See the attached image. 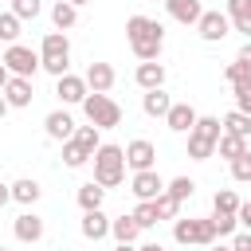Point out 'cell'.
I'll return each mask as SVG.
<instances>
[{"mask_svg": "<svg viewBox=\"0 0 251 251\" xmlns=\"http://www.w3.org/2000/svg\"><path fill=\"white\" fill-rule=\"evenodd\" d=\"M12 12L20 20H35L39 16V0H12Z\"/></svg>", "mask_w": 251, "mask_h": 251, "instance_id": "8d00e7d4", "label": "cell"}, {"mask_svg": "<svg viewBox=\"0 0 251 251\" xmlns=\"http://www.w3.org/2000/svg\"><path fill=\"white\" fill-rule=\"evenodd\" d=\"M196 118H200V114H196L188 102H173V106H169V114H165V126H169V129H176V133H188V129L196 126Z\"/></svg>", "mask_w": 251, "mask_h": 251, "instance_id": "5bb4252c", "label": "cell"}, {"mask_svg": "<svg viewBox=\"0 0 251 251\" xmlns=\"http://www.w3.org/2000/svg\"><path fill=\"white\" fill-rule=\"evenodd\" d=\"M43 129H47L51 141H67V137L75 133V118H71L67 110H51V114L43 118Z\"/></svg>", "mask_w": 251, "mask_h": 251, "instance_id": "9a60e30c", "label": "cell"}, {"mask_svg": "<svg viewBox=\"0 0 251 251\" xmlns=\"http://www.w3.org/2000/svg\"><path fill=\"white\" fill-rule=\"evenodd\" d=\"M235 224H239V220H235V216H227V212H216V216H212L216 235H231V231H235Z\"/></svg>", "mask_w": 251, "mask_h": 251, "instance_id": "d590c367", "label": "cell"}, {"mask_svg": "<svg viewBox=\"0 0 251 251\" xmlns=\"http://www.w3.org/2000/svg\"><path fill=\"white\" fill-rule=\"evenodd\" d=\"M231 27H235V31H243V35L251 39V16H243V20H231Z\"/></svg>", "mask_w": 251, "mask_h": 251, "instance_id": "b9f144b4", "label": "cell"}, {"mask_svg": "<svg viewBox=\"0 0 251 251\" xmlns=\"http://www.w3.org/2000/svg\"><path fill=\"white\" fill-rule=\"evenodd\" d=\"M212 251H231V247H216V243H212Z\"/></svg>", "mask_w": 251, "mask_h": 251, "instance_id": "f907efd6", "label": "cell"}, {"mask_svg": "<svg viewBox=\"0 0 251 251\" xmlns=\"http://www.w3.org/2000/svg\"><path fill=\"white\" fill-rule=\"evenodd\" d=\"M196 31H200V39H208V43H220V39L231 31V20H227V12H200V20H196Z\"/></svg>", "mask_w": 251, "mask_h": 251, "instance_id": "9c48e42d", "label": "cell"}, {"mask_svg": "<svg viewBox=\"0 0 251 251\" xmlns=\"http://www.w3.org/2000/svg\"><path fill=\"white\" fill-rule=\"evenodd\" d=\"M39 192H43V188H39L31 176H24V180H16V184H12V200H16V204H27V208L39 200Z\"/></svg>", "mask_w": 251, "mask_h": 251, "instance_id": "cb8c5ba5", "label": "cell"}, {"mask_svg": "<svg viewBox=\"0 0 251 251\" xmlns=\"http://www.w3.org/2000/svg\"><path fill=\"white\" fill-rule=\"evenodd\" d=\"M4 102L8 106H16V110H24V106H31V98H35V90H31V78H20V75H12L8 82H4Z\"/></svg>", "mask_w": 251, "mask_h": 251, "instance_id": "30bf717a", "label": "cell"}, {"mask_svg": "<svg viewBox=\"0 0 251 251\" xmlns=\"http://www.w3.org/2000/svg\"><path fill=\"white\" fill-rule=\"evenodd\" d=\"M114 251H137V247H133V243H118Z\"/></svg>", "mask_w": 251, "mask_h": 251, "instance_id": "7dc6e473", "label": "cell"}, {"mask_svg": "<svg viewBox=\"0 0 251 251\" xmlns=\"http://www.w3.org/2000/svg\"><path fill=\"white\" fill-rule=\"evenodd\" d=\"M82 78H86V90H94V94H106V90L114 86V67H110V63H90Z\"/></svg>", "mask_w": 251, "mask_h": 251, "instance_id": "e0dca14e", "label": "cell"}, {"mask_svg": "<svg viewBox=\"0 0 251 251\" xmlns=\"http://www.w3.org/2000/svg\"><path fill=\"white\" fill-rule=\"evenodd\" d=\"M51 20H55V27H59V31H67V27H75V24H78V8H75V4H67V0H59V4L51 8Z\"/></svg>", "mask_w": 251, "mask_h": 251, "instance_id": "484cf974", "label": "cell"}, {"mask_svg": "<svg viewBox=\"0 0 251 251\" xmlns=\"http://www.w3.org/2000/svg\"><path fill=\"white\" fill-rule=\"evenodd\" d=\"M137 251H165V247H161V243H141Z\"/></svg>", "mask_w": 251, "mask_h": 251, "instance_id": "f6af8a7d", "label": "cell"}, {"mask_svg": "<svg viewBox=\"0 0 251 251\" xmlns=\"http://www.w3.org/2000/svg\"><path fill=\"white\" fill-rule=\"evenodd\" d=\"M55 94H59L67 106H75V102H82L90 90H86V78H78V75H71V71H67V75H59V78H55Z\"/></svg>", "mask_w": 251, "mask_h": 251, "instance_id": "7c38bea8", "label": "cell"}, {"mask_svg": "<svg viewBox=\"0 0 251 251\" xmlns=\"http://www.w3.org/2000/svg\"><path fill=\"white\" fill-rule=\"evenodd\" d=\"M235 208H239V196H235L231 188H220V192L212 196V212H227V216H235Z\"/></svg>", "mask_w": 251, "mask_h": 251, "instance_id": "4dcf8cb0", "label": "cell"}, {"mask_svg": "<svg viewBox=\"0 0 251 251\" xmlns=\"http://www.w3.org/2000/svg\"><path fill=\"white\" fill-rule=\"evenodd\" d=\"M251 16V0H227V20H243Z\"/></svg>", "mask_w": 251, "mask_h": 251, "instance_id": "f35d334b", "label": "cell"}, {"mask_svg": "<svg viewBox=\"0 0 251 251\" xmlns=\"http://www.w3.org/2000/svg\"><path fill=\"white\" fill-rule=\"evenodd\" d=\"M224 78H227V82L235 86V82H243V78H251V71H247V67H243L239 59H235V63H227V71H224Z\"/></svg>", "mask_w": 251, "mask_h": 251, "instance_id": "74e56055", "label": "cell"}, {"mask_svg": "<svg viewBox=\"0 0 251 251\" xmlns=\"http://www.w3.org/2000/svg\"><path fill=\"white\" fill-rule=\"evenodd\" d=\"M192 188H196V184H192L188 176H176V180H169V184H165V192H169V196H176V200H188V196H192Z\"/></svg>", "mask_w": 251, "mask_h": 251, "instance_id": "836d02e7", "label": "cell"}, {"mask_svg": "<svg viewBox=\"0 0 251 251\" xmlns=\"http://www.w3.org/2000/svg\"><path fill=\"white\" fill-rule=\"evenodd\" d=\"M231 176H235L239 184H247V180H251V149H247V153H239V157L231 161Z\"/></svg>", "mask_w": 251, "mask_h": 251, "instance_id": "d6a6232c", "label": "cell"}, {"mask_svg": "<svg viewBox=\"0 0 251 251\" xmlns=\"http://www.w3.org/2000/svg\"><path fill=\"white\" fill-rule=\"evenodd\" d=\"M224 133H235V137H251V114H243V110H231V114H224Z\"/></svg>", "mask_w": 251, "mask_h": 251, "instance_id": "7402d4cb", "label": "cell"}, {"mask_svg": "<svg viewBox=\"0 0 251 251\" xmlns=\"http://www.w3.org/2000/svg\"><path fill=\"white\" fill-rule=\"evenodd\" d=\"M82 110H86V118H90V126H98V129H114L118 122H122V106L110 98V94H86L82 98Z\"/></svg>", "mask_w": 251, "mask_h": 251, "instance_id": "5b68a950", "label": "cell"}, {"mask_svg": "<svg viewBox=\"0 0 251 251\" xmlns=\"http://www.w3.org/2000/svg\"><path fill=\"white\" fill-rule=\"evenodd\" d=\"M220 133H224L220 118H196V126L188 129V157H192V161H208V157L216 153Z\"/></svg>", "mask_w": 251, "mask_h": 251, "instance_id": "277c9868", "label": "cell"}, {"mask_svg": "<svg viewBox=\"0 0 251 251\" xmlns=\"http://www.w3.org/2000/svg\"><path fill=\"white\" fill-rule=\"evenodd\" d=\"M39 67L51 71L55 78L67 75V67H71V39H67V31H47L43 35V43H39Z\"/></svg>", "mask_w": 251, "mask_h": 251, "instance_id": "3957f363", "label": "cell"}, {"mask_svg": "<svg viewBox=\"0 0 251 251\" xmlns=\"http://www.w3.org/2000/svg\"><path fill=\"white\" fill-rule=\"evenodd\" d=\"M0 251H8V247H0Z\"/></svg>", "mask_w": 251, "mask_h": 251, "instance_id": "816d5d0a", "label": "cell"}, {"mask_svg": "<svg viewBox=\"0 0 251 251\" xmlns=\"http://www.w3.org/2000/svg\"><path fill=\"white\" fill-rule=\"evenodd\" d=\"M94 180L102 188H118L126 180V149L122 145H98L94 149Z\"/></svg>", "mask_w": 251, "mask_h": 251, "instance_id": "7a4b0ae2", "label": "cell"}, {"mask_svg": "<svg viewBox=\"0 0 251 251\" xmlns=\"http://www.w3.org/2000/svg\"><path fill=\"white\" fill-rule=\"evenodd\" d=\"M0 63L8 67V75H20V78H31V75L39 71V55H35L31 47H24V43H12Z\"/></svg>", "mask_w": 251, "mask_h": 251, "instance_id": "52a82bcc", "label": "cell"}, {"mask_svg": "<svg viewBox=\"0 0 251 251\" xmlns=\"http://www.w3.org/2000/svg\"><path fill=\"white\" fill-rule=\"evenodd\" d=\"M231 251H251V231L235 235V239H231Z\"/></svg>", "mask_w": 251, "mask_h": 251, "instance_id": "60d3db41", "label": "cell"}, {"mask_svg": "<svg viewBox=\"0 0 251 251\" xmlns=\"http://www.w3.org/2000/svg\"><path fill=\"white\" fill-rule=\"evenodd\" d=\"M110 235H114L118 243H133V239L141 235V227H137L133 216H118V220H110Z\"/></svg>", "mask_w": 251, "mask_h": 251, "instance_id": "44dd1931", "label": "cell"}, {"mask_svg": "<svg viewBox=\"0 0 251 251\" xmlns=\"http://www.w3.org/2000/svg\"><path fill=\"white\" fill-rule=\"evenodd\" d=\"M102 196H106V188H102L98 180H86V184L78 188V208H82V212H90V208H102Z\"/></svg>", "mask_w": 251, "mask_h": 251, "instance_id": "d4e9b609", "label": "cell"}, {"mask_svg": "<svg viewBox=\"0 0 251 251\" xmlns=\"http://www.w3.org/2000/svg\"><path fill=\"white\" fill-rule=\"evenodd\" d=\"M71 137H75V141H78V145H82L90 157H94V149L102 145V137H98V126H75V133H71Z\"/></svg>", "mask_w": 251, "mask_h": 251, "instance_id": "83f0119b", "label": "cell"}, {"mask_svg": "<svg viewBox=\"0 0 251 251\" xmlns=\"http://www.w3.org/2000/svg\"><path fill=\"white\" fill-rule=\"evenodd\" d=\"M63 161H67V169H82V165L90 161V153H86L75 137H67V141H63Z\"/></svg>", "mask_w": 251, "mask_h": 251, "instance_id": "4316f807", "label": "cell"}, {"mask_svg": "<svg viewBox=\"0 0 251 251\" xmlns=\"http://www.w3.org/2000/svg\"><path fill=\"white\" fill-rule=\"evenodd\" d=\"M8 78H12V75H8V67L0 63V90H4V82H8Z\"/></svg>", "mask_w": 251, "mask_h": 251, "instance_id": "bcb514c9", "label": "cell"}, {"mask_svg": "<svg viewBox=\"0 0 251 251\" xmlns=\"http://www.w3.org/2000/svg\"><path fill=\"white\" fill-rule=\"evenodd\" d=\"M20 24H24V20H20L16 12H0V39H4V43H16V39H20Z\"/></svg>", "mask_w": 251, "mask_h": 251, "instance_id": "f546056e", "label": "cell"}, {"mask_svg": "<svg viewBox=\"0 0 251 251\" xmlns=\"http://www.w3.org/2000/svg\"><path fill=\"white\" fill-rule=\"evenodd\" d=\"M173 239L180 247H212L216 243V227H212V220H176L173 224Z\"/></svg>", "mask_w": 251, "mask_h": 251, "instance_id": "8992f818", "label": "cell"}, {"mask_svg": "<svg viewBox=\"0 0 251 251\" xmlns=\"http://www.w3.org/2000/svg\"><path fill=\"white\" fill-rule=\"evenodd\" d=\"M153 165H157V145L145 141V137H133L126 145V169L141 173V169H153Z\"/></svg>", "mask_w": 251, "mask_h": 251, "instance_id": "ba28073f", "label": "cell"}, {"mask_svg": "<svg viewBox=\"0 0 251 251\" xmlns=\"http://www.w3.org/2000/svg\"><path fill=\"white\" fill-rule=\"evenodd\" d=\"M169 106H173V98H169L161 86H157V90H145V98H141V110H145L149 118H165Z\"/></svg>", "mask_w": 251, "mask_h": 251, "instance_id": "ffe728a7", "label": "cell"}, {"mask_svg": "<svg viewBox=\"0 0 251 251\" xmlns=\"http://www.w3.org/2000/svg\"><path fill=\"white\" fill-rule=\"evenodd\" d=\"M165 8H169V16H173L176 24H184V27H188V24L196 27V20H200V12H204L200 0H165Z\"/></svg>", "mask_w": 251, "mask_h": 251, "instance_id": "ac0fdd59", "label": "cell"}, {"mask_svg": "<svg viewBox=\"0 0 251 251\" xmlns=\"http://www.w3.org/2000/svg\"><path fill=\"white\" fill-rule=\"evenodd\" d=\"M133 78H137L141 90H157V86H165V67H161L157 59H145V63H137Z\"/></svg>", "mask_w": 251, "mask_h": 251, "instance_id": "2e32d148", "label": "cell"}, {"mask_svg": "<svg viewBox=\"0 0 251 251\" xmlns=\"http://www.w3.org/2000/svg\"><path fill=\"white\" fill-rule=\"evenodd\" d=\"M235 220H239V224H243V227H247V231H251V200H247V204H239V208H235Z\"/></svg>", "mask_w": 251, "mask_h": 251, "instance_id": "ab89813d", "label": "cell"}, {"mask_svg": "<svg viewBox=\"0 0 251 251\" xmlns=\"http://www.w3.org/2000/svg\"><path fill=\"white\" fill-rule=\"evenodd\" d=\"M153 208H157V220H176L180 200H176V196H169V192H157V196H153Z\"/></svg>", "mask_w": 251, "mask_h": 251, "instance_id": "f1b7e54d", "label": "cell"}, {"mask_svg": "<svg viewBox=\"0 0 251 251\" xmlns=\"http://www.w3.org/2000/svg\"><path fill=\"white\" fill-rule=\"evenodd\" d=\"M235 59H239V63H243V67H247V71H251V39H247V43H243V47H239V55H235Z\"/></svg>", "mask_w": 251, "mask_h": 251, "instance_id": "7bdbcfd3", "label": "cell"}, {"mask_svg": "<svg viewBox=\"0 0 251 251\" xmlns=\"http://www.w3.org/2000/svg\"><path fill=\"white\" fill-rule=\"evenodd\" d=\"M231 90H235V110H243V114H251V78H243V82H235Z\"/></svg>", "mask_w": 251, "mask_h": 251, "instance_id": "e575fe53", "label": "cell"}, {"mask_svg": "<svg viewBox=\"0 0 251 251\" xmlns=\"http://www.w3.org/2000/svg\"><path fill=\"white\" fill-rule=\"evenodd\" d=\"M67 4H75V8H78V4H90V0H67Z\"/></svg>", "mask_w": 251, "mask_h": 251, "instance_id": "681fc988", "label": "cell"}, {"mask_svg": "<svg viewBox=\"0 0 251 251\" xmlns=\"http://www.w3.org/2000/svg\"><path fill=\"white\" fill-rule=\"evenodd\" d=\"M8 200H12V184H4V180H0V208H4Z\"/></svg>", "mask_w": 251, "mask_h": 251, "instance_id": "ee69618b", "label": "cell"}, {"mask_svg": "<svg viewBox=\"0 0 251 251\" xmlns=\"http://www.w3.org/2000/svg\"><path fill=\"white\" fill-rule=\"evenodd\" d=\"M4 114H8V102H4V94H0V118H4Z\"/></svg>", "mask_w": 251, "mask_h": 251, "instance_id": "c3c4849f", "label": "cell"}, {"mask_svg": "<svg viewBox=\"0 0 251 251\" xmlns=\"http://www.w3.org/2000/svg\"><path fill=\"white\" fill-rule=\"evenodd\" d=\"M129 192H133L137 200H153L157 192H165V180L157 176V169H141V173H133V180H129Z\"/></svg>", "mask_w": 251, "mask_h": 251, "instance_id": "8fae6325", "label": "cell"}, {"mask_svg": "<svg viewBox=\"0 0 251 251\" xmlns=\"http://www.w3.org/2000/svg\"><path fill=\"white\" fill-rule=\"evenodd\" d=\"M129 216H133V220H137V227H141V231H145V227H153V224H157V208H153V200H137V208H133V212H129Z\"/></svg>", "mask_w": 251, "mask_h": 251, "instance_id": "1f68e13d", "label": "cell"}, {"mask_svg": "<svg viewBox=\"0 0 251 251\" xmlns=\"http://www.w3.org/2000/svg\"><path fill=\"white\" fill-rule=\"evenodd\" d=\"M82 235H86V239H106V235H110V220H106L102 208L82 212Z\"/></svg>", "mask_w": 251, "mask_h": 251, "instance_id": "d6986e66", "label": "cell"}, {"mask_svg": "<svg viewBox=\"0 0 251 251\" xmlns=\"http://www.w3.org/2000/svg\"><path fill=\"white\" fill-rule=\"evenodd\" d=\"M12 231H16L20 243H39V239H43V220H39L35 212H20L16 224H12Z\"/></svg>", "mask_w": 251, "mask_h": 251, "instance_id": "4fadbf2b", "label": "cell"}, {"mask_svg": "<svg viewBox=\"0 0 251 251\" xmlns=\"http://www.w3.org/2000/svg\"><path fill=\"white\" fill-rule=\"evenodd\" d=\"M126 39H129L133 55L145 63V59H157V55H161V47H165V27H161L157 20H149V16H129V20H126Z\"/></svg>", "mask_w": 251, "mask_h": 251, "instance_id": "6da1fadb", "label": "cell"}, {"mask_svg": "<svg viewBox=\"0 0 251 251\" xmlns=\"http://www.w3.org/2000/svg\"><path fill=\"white\" fill-rule=\"evenodd\" d=\"M216 153H220V157H227V161H235L239 153H247V137H235V133H220V141H216Z\"/></svg>", "mask_w": 251, "mask_h": 251, "instance_id": "603a6c76", "label": "cell"}]
</instances>
